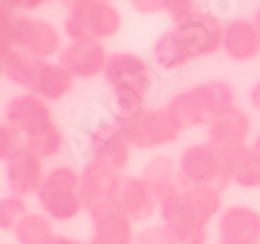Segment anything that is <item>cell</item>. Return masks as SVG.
Instances as JSON below:
<instances>
[{
    "label": "cell",
    "mask_w": 260,
    "mask_h": 244,
    "mask_svg": "<svg viewBox=\"0 0 260 244\" xmlns=\"http://www.w3.org/2000/svg\"><path fill=\"white\" fill-rule=\"evenodd\" d=\"M220 190L182 186L158 197L160 223L173 231L178 244H209V226L224 209Z\"/></svg>",
    "instance_id": "cell-1"
},
{
    "label": "cell",
    "mask_w": 260,
    "mask_h": 244,
    "mask_svg": "<svg viewBox=\"0 0 260 244\" xmlns=\"http://www.w3.org/2000/svg\"><path fill=\"white\" fill-rule=\"evenodd\" d=\"M186 130L208 128L224 111L237 106L235 87L224 79L191 84L173 93L166 102Z\"/></svg>",
    "instance_id": "cell-2"
},
{
    "label": "cell",
    "mask_w": 260,
    "mask_h": 244,
    "mask_svg": "<svg viewBox=\"0 0 260 244\" xmlns=\"http://www.w3.org/2000/svg\"><path fill=\"white\" fill-rule=\"evenodd\" d=\"M4 75L9 82L44 101H60L73 89L75 80L58 62L53 64L20 49H13L4 58Z\"/></svg>",
    "instance_id": "cell-3"
},
{
    "label": "cell",
    "mask_w": 260,
    "mask_h": 244,
    "mask_svg": "<svg viewBox=\"0 0 260 244\" xmlns=\"http://www.w3.org/2000/svg\"><path fill=\"white\" fill-rule=\"evenodd\" d=\"M42 214L56 223H70L84 211L80 197V173L71 166H56L44 177L37 193Z\"/></svg>",
    "instance_id": "cell-4"
},
{
    "label": "cell",
    "mask_w": 260,
    "mask_h": 244,
    "mask_svg": "<svg viewBox=\"0 0 260 244\" xmlns=\"http://www.w3.org/2000/svg\"><path fill=\"white\" fill-rule=\"evenodd\" d=\"M104 80L109 89L135 93L146 102L156 95L160 86V75L155 71L149 58L133 51L111 53L104 70Z\"/></svg>",
    "instance_id": "cell-5"
},
{
    "label": "cell",
    "mask_w": 260,
    "mask_h": 244,
    "mask_svg": "<svg viewBox=\"0 0 260 244\" xmlns=\"http://www.w3.org/2000/svg\"><path fill=\"white\" fill-rule=\"evenodd\" d=\"M64 27L71 42H100L120 31L122 13L117 6L106 0H82L70 8V17Z\"/></svg>",
    "instance_id": "cell-6"
},
{
    "label": "cell",
    "mask_w": 260,
    "mask_h": 244,
    "mask_svg": "<svg viewBox=\"0 0 260 244\" xmlns=\"http://www.w3.org/2000/svg\"><path fill=\"white\" fill-rule=\"evenodd\" d=\"M124 133L133 148L140 151H153L177 142L186 128L168 106L142 109L135 118L122 124Z\"/></svg>",
    "instance_id": "cell-7"
},
{
    "label": "cell",
    "mask_w": 260,
    "mask_h": 244,
    "mask_svg": "<svg viewBox=\"0 0 260 244\" xmlns=\"http://www.w3.org/2000/svg\"><path fill=\"white\" fill-rule=\"evenodd\" d=\"M178 177L184 186H208L225 192L231 186L224 159L208 142L187 144L177 157Z\"/></svg>",
    "instance_id": "cell-8"
},
{
    "label": "cell",
    "mask_w": 260,
    "mask_h": 244,
    "mask_svg": "<svg viewBox=\"0 0 260 244\" xmlns=\"http://www.w3.org/2000/svg\"><path fill=\"white\" fill-rule=\"evenodd\" d=\"M224 24L225 20H222L220 15L200 6L191 17L178 24H171V27L184 44L189 58L197 62L222 51Z\"/></svg>",
    "instance_id": "cell-9"
},
{
    "label": "cell",
    "mask_w": 260,
    "mask_h": 244,
    "mask_svg": "<svg viewBox=\"0 0 260 244\" xmlns=\"http://www.w3.org/2000/svg\"><path fill=\"white\" fill-rule=\"evenodd\" d=\"M133 146L127 140L120 122L111 117H99L87 131L89 161L124 173L129 164Z\"/></svg>",
    "instance_id": "cell-10"
},
{
    "label": "cell",
    "mask_w": 260,
    "mask_h": 244,
    "mask_svg": "<svg viewBox=\"0 0 260 244\" xmlns=\"http://www.w3.org/2000/svg\"><path fill=\"white\" fill-rule=\"evenodd\" d=\"M124 177L126 175L120 171L87 161L80 171V197L84 211L93 217L109 208H115Z\"/></svg>",
    "instance_id": "cell-11"
},
{
    "label": "cell",
    "mask_w": 260,
    "mask_h": 244,
    "mask_svg": "<svg viewBox=\"0 0 260 244\" xmlns=\"http://www.w3.org/2000/svg\"><path fill=\"white\" fill-rule=\"evenodd\" d=\"M4 117L6 124L15 128L26 140L37 139L56 126L46 101L33 93H22L8 101Z\"/></svg>",
    "instance_id": "cell-12"
},
{
    "label": "cell",
    "mask_w": 260,
    "mask_h": 244,
    "mask_svg": "<svg viewBox=\"0 0 260 244\" xmlns=\"http://www.w3.org/2000/svg\"><path fill=\"white\" fill-rule=\"evenodd\" d=\"M11 40L13 49L26 51L33 57L48 58L60 51L58 31L44 20L15 15L11 22Z\"/></svg>",
    "instance_id": "cell-13"
},
{
    "label": "cell",
    "mask_w": 260,
    "mask_h": 244,
    "mask_svg": "<svg viewBox=\"0 0 260 244\" xmlns=\"http://www.w3.org/2000/svg\"><path fill=\"white\" fill-rule=\"evenodd\" d=\"M251 117L240 106H233L206 128V142L220 155L246 146L251 135Z\"/></svg>",
    "instance_id": "cell-14"
},
{
    "label": "cell",
    "mask_w": 260,
    "mask_h": 244,
    "mask_svg": "<svg viewBox=\"0 0 260 244\" xmlns=\"http://www.w3.org/2000/svg\"><path fill=\"white\" fill-rule=\"evenodd\" d=\"M215 223H217V235L220 242L260 244V209L255 206H224Z\"/></svg>",
    "instance_id": "cell-15"
},
{
    "label": "cell",
    "mask_w": 260,
    "mask_h": 244,
    "mask_svg": "<svg viewBox=\"0 0 260 244\" xmlns=\"http://www.w3.org/2000/svg\"><path fill=\"white\" fill-rule=\"evenodd\" d=\"M42 159L26 146L15 149V153L6 161V182L9 192L17 197L37 195L44 182Z\"/></svg>",
    "instance_id": "cell-16"
},
{
    "label": "cell",
    "mask_w": 260,
    "mask_h": 244,
    "mask_svg": "<svg viewBox=\"0 0 260 244\" xmlns=\"http://www.w3.org/2000/svg\"><path fill=\"white\" fill-rule=\"evenodd\" d=\"M222 53L237 64L260 58V31L251 17H231L224 24Z\"/></svg>",
    "instance_id": "cell-17"
},
{
    "label": "cell",
    "mask_w": 260,
    "mask_h": 244,
    "mask_svg": "<svg viewBox=\"0 0 260 244\" xmlns=\"http://www.w3.org/2000/svg\"><path fill=\"white\" fill-rule=\"evenodd\" d=\"M117 208L135 224L146 226L155 215H158V195L142 177L126 175L117 197Z\"/></svg>",
    "instance_id": "cell-18"
},
{
    "label": "cell",
    "mask_w": 260,
    "mask_h": 244,
    "mask_svg": "<svg viewBox=\"0 0 260 244\" xmlns=\"http://www.w3.org/2000/svg\"><path fill=\"white\" fill-rule=\"evenodd\" d=\"M108 51L96 40L87 42H71L58 53V64L73 79H95L99 75H104L108 64Z\"/></svg>",
    "instance_id": "cell-19"
},
{
    "label": "cell",
    "mask_w": 260,
    "mask_h": 244,
    "mask_svg": "<svg viewBox=\"0 0 260 244\" xmlns=\"http://www.w3.org/2000/svg\"><path fill=\"white\" fill-rule=\"evenodd\" d=\"M149 62L160 77H173L193 64L173 27H168L156 37L149 53Z\"/></svg>",
    "instance_id": "cell-20"
},
{
    "label": "cell",
    "mask_w": 260,
    "mask_h": 244,
    "mask_svg": "<svg viewBox=\"0 0 260 244\" xmlns=\"http://www.w3.org/2000/svg\"><path fill=\"white\" fill-rule=\"evenodd\" d=\"M93 244H137L135 223L122 214L120 209L109 208L91 217V239Z\"/></svg>",
    "instance_id": "cell-21"
},
{
    "label": "cell",
    "mask_w": 260,
    "mask_h": 244,
    "mask_svg": "<svg viewBox=\"0 0 260 244\" xmlns=\"http://www.w3.org/2000/svg\"><path fill=\"white\" fill-rule=\"evenodd\" d=\"M222 159L231 184L242 190H260V157L251 148V144L225 153Z\"/></svg>",
    "instance_id": "cell-22"
},
{
    "label": "cell",
    "mask_w": 260,
    "mask_h": 244,
    "mask_svg": "<svg viewBox=\"0 0 260 244\" xmlns=\"http://www.w3.org/2000/svg\"><path fill=\"white\" fill-rule=\"evenodd\" d=\"M140 177L155 190L158 197L184 186L180 182V177H178L177 161L166 153H158V155L149 159L148 164L144 166Z\"/></svg>",
    "instance_id": "cell-23"
},
{
    "label": "cell",
    "mask_w": 260,
    "mask_h": 244,
    "mask_svg": "<svg viewBox=\"0 0 260 244\" xmlns=\"http://www.w3.org/2000/svg\"><path fill=\"white\" fill-rule=\"evenodd\" d=\"M18 244H46L53 235V223L46 214H27L13 231Z\"/></svg>",
    "instance_id": "cell-24"
},
{
    "label": "cell",
    "mask_w": 260,
    "mask_h": 244,
    "mask_svg": "<svg viewBox=\"0 0 260 244\" xmlns=\"http://www.w3.org/2000/svg\"><path fill=\"white\" fill-rule=\"evenodd\" d=\"M148 102L142 97L135 95L129 92H120V89H111L108 99L109 117L115 118L120 124H126L131 118H135L142 109L148 108Z\"/></svg>",
    "instance_id": "cell-25"
},
{
    "label": "cell",
    "mask_w": 260,
    "mask_h": 244,
    "mask_svg": "<svg viewBox=\"0 0 260 244\" xmlns=\"http://www.w3.org/2000/svg\"><path fill=\"white\" fill-rule=\"evenodd\" d=\"M29 214L26 201L22 197L8 195L0 199V230L15 231L22 219Z\"/></svg>",
    "instance_id": "cell-26"
},
{
    "label": "cell",
    "mask_w": 260,
    "mask_h": 244,
    "mask_svg": "<svg viewBox=\"0 0 260 244\" xmlns=\"http://www.w3.org/2000/svg\"><path fill=\"white\" fill-rule=\"evenodd\" d=\"M26 148H29L31 151H35L40 159H51L56 157L58 153L64 149V133L58 126H55L53 130H49L48 133L37 137V139H29L24 142Z\"/></svg>",
    "instance_id": "cell-27"
},
{
    "label": "cell",
    "mask_w": 260,
    "mask_h": 244,
    "mask_svg": "<svg viewBox=\"0 0 260 244\" xmlns=\"http://www.w3.org/2000/svg\"><path fill=\"white\" fill-rule=\"evenodd\" d=\"M137 244H178V240L166 224L156 223L137 231Z\"/></svg>",
    "instance_id": "cell-28"
},
{
    "label": "cell",
    "mask_w": 260,
    "mask_h": 244,
    "mask_svg": "<svg viewBox=\"0 0 260 244\" xmlns=\"http://www.w3.org/2000/svg\"><path fill=\"white\" fill-rule=\"evenodd\" d=\"M199 8L200 4L197 0H166L164 15H168L171 24H178V22L191 17Z\"/></svg>",
    "instance_id": "cell-29"
},
{
    "label": "cell",
    "mask_w": 260,
    "mask_h": 244,
    "mask_svg": "<svg viewBox=\"0 0 260 244\" xmlns=\"http://www.w3.org/2000/svg\"><path fill=\"white\" fill-rule=\"evenodd\" d=\"M13 11L0 4V57L6 58L13 51V40H11V22Z\"/></svg>",
    "instance_id": "cell-30"
},
{
    "label": "cell",
    "mask_w": 260,
    "mask_h": 244,
    "mask_svg": "<svg viewBox=\"0 0 260 244\" xmlns=\"http://www.w3.org/2000/svg\"><path fill=\"white\" fill-rule=\"evenodd\" d=\"M20 133L9 124H0V161H8L20 148Z\"/></svg>",
    "instance_id": "cell-31"
},
{
    "label": "cell",
    "mask_w": 260,
    "mask_h": 244,
    "mask_svg": "<svg viewBox=\"0 0 260 244\" xmlns=\"http://www.w3.org/2000/svg\"><path fill=\"white\" fill-rule=\"evenodd\" d=\"M129 4L140 15H158L166 11V0H129Z\"/></svg>",
    "instance_id": "cell-32"
},
{
    "label": "cell",
    "mask_w": 260,
    "mask_h": 244,
    "mask_svg": "<svg viewBox=\"0 0 260 244\" xmlns=\"http://www.w3.org/2000/svg\"><path fill=\"white\" fill-rule=\"evenodd\" d=\"M48 0H0V4L6 6L11 11H18V9H24V11H31V9L40 8L42 4H46Z\"/></svg>",
    "instance_id": "cell-33"
},
{
    "label": "cell",
    "mask_w": 260,
    "mask_h": 244,
    "mask_svg": "<svg viewBox=\"0 0 260 244\" xmlns=\"http://www.w3.org/2000/svg\"><path fill=\"white\" fill-rule=\"evenodd\" d=\"M247 101H249V106L255 109L256 113H260V80L255 82L247 93Z\"/></svg>",
    "instance_id": "cell-34"
},
{
    "label": "cell",
    "mask_w": 260,
    "mask_h": 244,
    "mask_svg": "<svg viewBox=\"0 0 260 244\" xmlns=\"http://www.w3.org/2000/svg\"><path fill=\"white\" fill-rule=\"evenodd\" d=\"M46 244H86V242H82V240H77V239H73V237H68V235H53L51 239L48 240Z\"/></svg>",
    "instance_id": "cell-35"
},
{
    "label": "cell",
    "mask_w": 260,
    "mask_h": 244,
    "mask_svg": "<svg viewBox=\"0 0 260 244\" xmlns=\"http://www.w3.org/2000/svg\"><path fill=\"white\" fill-rule=\"evenodd\" d=\"M251 18H253V22H255V26L258 27V31H260V2L255 6V9H253Z\"/></svg>",
    "instance_id": "cell-36"
},
{
    "label": "cell",
    "mask_w": 260,
    "mask_h": 244,
    "mask_svg": "<svg viewBox=\"0 0 260 244\" xmlns=\"http://www.w3.org/2000/svg\"><path fill=\"white\" fill-rule=\"evenodd\" d=\"M251 148L255 149V153L260 157V130H258V133L255 135V139L251 140Z\"/></svg>",
    "instance_id": "cell-37"
},
{
    "label": "cell",
    "mask_w": 260,
    "mask_h": 244,
    "mask_svg": "<svg viewBox=\"0 0 260 244\" xmlns=\"http://www.w3.org/2000/svg\"><path fill=\"white\" fill-rule=\"evenodd\" d=\"M62 2H64L66 8L70 9V8H73L75 4H78V2H82V0H62Z\"/></svg>",
    "instance_id": "cell-38"
},
{
    "label": "cell",
    "mask_w": 260,
    "mask_h": 244,
    "mask_svg": "<svg viewBox=\"0 0 260 244\" xmlns=\"http://www.w3.org/2000/svg\"><path fill=\"white\" fill-rule=\"evenodd\" d=\"M0 75H4V58L0 57Z\"/></svg>",
    "instance_id": "cell-39"
},
{
    "label": "cell",
    "mask_w": 260,
    "mask_h": 244,
    "mask_svg": "<svg viewBox=\"0 0 260 244\" xmlns=\"http://www.w3.org/2000/svg\"><path fill=\"white\" fill-rule=\"evenodd\" d=\"M217 244H224V242H220V240H217Z\"/></svg>",
    "instance_id": "cell-40"
},
{
    "label": "cell",
    "mask_w": 260,
    "mask_h": 244,
    "mask_svg": "<svg viewBox=\"0 0 260 244\" xmlns=\"http://www.w3.org/2000/svg\"><path fill=\"white\" fill-rule=\"evenodd\" d=\"M106 2H111V0H106Z\"/></svg>",
    "instance_id": "cell-41"
}]
</instances>
